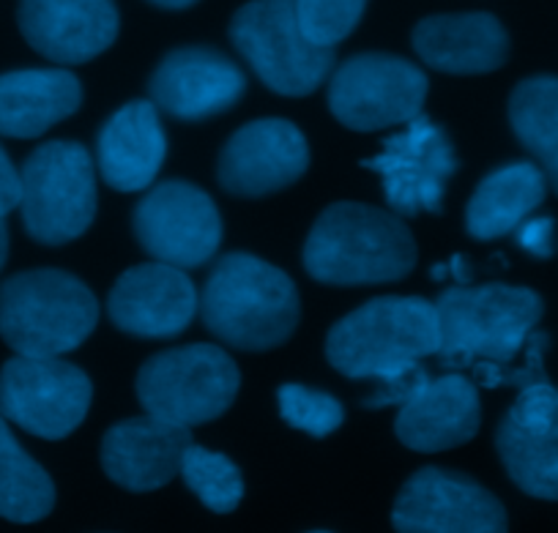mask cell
Listing matches in <instances>:
<instances>
[{"label": "cell", "instance_id": "ffe728a7", "mask_svg": "<svg viewBox=\"0 0 558 533\" xmlns=\"http://www.w3.org/2000/svg\"><path fill=\"white\" fill-rule=\"evenodd\" d=\"M482 424L480 391L465 375L447 373L400 408L395 435L405 449L436 455L465 446L476 438Z\"/></svg>", "mask_w": 558, "mask_h": 533}, {"label": "cell", "instance_id": "ba28073f", "mask_svg": "<svg viewBox=\"0 0 558 533\" xmlns=\"http://www.w3.org/2000/svg\"><path fill=\"white\" fill-rule=\"evenodd\" d=\"M230 41L252 72L279 96H310L335 69V50L318 47L299 25L296 0H252L230 23Z\"/></svg>", "mask_w": 558, "mask_h": 533}, {"label": "cell", "instance_id": "4fadbf2b", "mask_svg": "<svg viewBox=\"0 0 558 533\" xmlns=\"http://www.w3.org/2000/svg\"><path fill=\"white\" fill-rule=\"evenodd\" d=\"M391 528L397 533H509V517L476 479L427 465L397 493Z\"/></svg>", "mask_w": 558, "mask_h": 533}, {"label": "cell", "instance_id": "ac0fdd59", "mask_svg": "<svg viewBox=\"0 0 558 533\" xmlns=\"http://www.w3.org/2000/svg\"><path fill=\"white\" fill-rule=\"evenodd\" d=\"M17 23L39 56L77 66L112 47L118 9L112 0H20Z\"/></svg>", "mask_w": 558, "mask_h": 533}, {"label": "cell", "instance_id": "9a60e30c", "mask_svg": "<svg viewBox=\"0 0 558 533\" xmlns=\"http://www.w3.org/2000/svg\"><path fill=\"white\" fill-rule=\"evenodd\" d=\"M496 451L514 484L539 500H558V386L520 389L496 429Z\"/></svg>", "mask_w": 558, "mask_h": 533}, {"label": "cell", "instance_id": "e575fe53", "mask_svg": "<svg viewBox=\"0 0 558 533\" xmlns=\"http://www.w3.org/2000/svg\"><path fill=\"white\" fill-rule=\"evenodd\" d=\"M154 7H162V9H190L195 7L197 0H151Z\"/></svg>", "mask_w": 558, "mask_h": 533}, {"label": "cell", "instance_id": "8fae6325", "mask_svg": "<svg viewBox=\"0 0 558 533\" xmlns=\"http://www.w3.org/2000/svg\"><path fill=\"white\" fill-rule=\"evenodd\" d=\"M132 230L140 250L165 266L201 268L222 244L219 208L190 181H165L134 206Z\"/></svg>", "mask_w": 558, "mask_h": 533}, {"label": "cell", "instance_id": "f546056e", "mask_svg": "<svg viewBox=\"0 0 558 533\" xmlns=\"http://www.w3.org/2000/svg\"><path fill=\"white\" fill-rule=\"evenodd\" d=\"M430 375L422 364H411V367L400 370V373L389 375V378H380L378 389L369 397H364L362 405L369 408V411H384V408H402L425 389Z\"/></svg>", "mask_w": 558, "mask_h": 533}, {"label": "cell", "instance_id": "f1b7e54d", "mask_svg": "<svg viewBox=\"0 0 558 533\" xmlns=\"http://www.w3.org/2000/svg\"><path fill=\"white\" fill-rule=\"evenodd\" d=\"M367 0H296L299 25L304 36L318 47L335 50L356 31Z\"/></svg>", "mask_w": 558, "mask_h": 533}, {"label": "cell", "instance_id": "d6a6232c", "mask_svg": "<svg viewBox=\"0 0 558 533\" xmlns=\"http://www.w3.org/2000/svg\"><path fill=\"white\" fill-rule=\"evenodd\" d=\"M430 274H433V277H436V279H444V277H447V274H452L454 282H458V284H469V282H471L469 263H465L463 255L452 257V261H447V263H441V266L433 268Z\"/></svg>", "mask_w": 558, "mask_h": 533}, {"label": "cell", "instance_id": "484cf974", "mask_svg": "<svg viewBox=\"0 0 558 533\" xmlns=\"http://www.w3.org/2000/svg\"><path fill=\"white\" fill-rule=\"evenodd\" d=\"M509 123L558 195V77L523 80L509 96Z\"/></svg>", "mask_w": 558, "mask_h": 533}, {"label": "cell", "instance_id": "836d02e7", "mask_svg": "<svg viewBox=\"0 0 558 533\" xmlns=\"http://www.w3.org/2000/svg\"><path fill=\"white\" fill-rule=\"evenodd\" d=\"M7 257H9V228H7V219H0V271L7 266Z\"/></svg>", "mask_w": 558, "mask_h": 533}, {"label": "cell", "instance_id": "7c38bea8", "mask_svg": "<svg viewBox=\"0 0 558 533\" xmlns=\"http://www.w3.org/2000/svg\"><path fill=\"white\" fill-rule=\"evenodd\" d=\"M364 170L380 175L384 197L397 217L441 214L444 197L458 172L452 140L438 123L418 116L400 134L384 143V150L362 161Z\"/></svg>", "mask_w": 558, "mask_h": 533}, {"label": "cell", "instance_id": "d6986e66", "mask_svg": "<svg viewBox=\"0 0 558 533\" xmlns=\"http://www.w3.org/2000/svg\"><path fill=\"white\" fill-rule=\"evenodd\" d=\"M192 446L190 429L154 416L112 424L101 438V468L107 479L129 493H154L181 476V462Z\"/></svg>", "mask_w": 558, "mask_h": 533}, {"label": "cell", "instance_id": "7a4b0ae2", "mask_svg": "<svg viewBox=\"0 0 558 533\" xmlns=\"http://www.w3.org/2000/svg\"><path fill=\"white\" fill-rule=\"evenodd\" d=\"M416 241L397 214L364 203H335L315 219L302 261L331 288L400 282L416 268Z\"/></svg>", "mask_w": 558, "mask_h": 533}, {"label": "cell", "instance_id": "d590c367", "mask_svg": "<svg viewBox=\"0 0 558 533\" xmlns=\"http://www.w3.org/2000/svg\"><path fill=\"white\" fill-rule=\"evenodd\" d=\"M307 533H331V531H307Z\"/></svg>", "mask_w": 558, "mask_h": 533}, {"label": "cell", "instance_id": "2e32d148", "mask_svg": "<svg viewBox=\"0 0 558 533\" xmlns=\"http://www.w3.org/2000/svg\"><path fill=\"white\" fill-rule=\"evenodd\" d=\"M197 310L201 295L186 271L157 261L123 271L107 295L112 326L140 339L179 337Z\"/></svg>", "mask_w": 558, "mask_h": 533}, {"label": "cell", "instance_id": "603a6c76", "mask_svg": "<svg viewBox=\"0 0 558 533\" xmlns=\"http://www.w3.org/2000/svg\"><path fill=\"white\" fill-rule=\"evenodd\" d=\"M83 105V85L66 69H17L0 74V134L34 140Z\"/></svg>", "mask_w": 558, "mask_h": 533}, {"label": "cell", "instance_id": "cb8c5ba5", "mask_svg": "<svg viewBox=\"0 0 558 533\" xmlns=\"http://www.w3.org/2000/svg\"><path fill=\"white\" fill-rule=\"evenodd\" d=\"M547 178L534 161H512L482 178L465 208V230L476 241L514 233L545 203Z\"/></svg>", "mask_w": 558, "mask_h": 533}, {"label": "cell", "instance_id": "83f0119b", "mask_svg": "<svg viewBox=\"0 0 558 533\" xmlns=\"http://www.w3.org/2000/svg\"><path fill=\"white\" fill-rule=\"evenodd\" d=\"M279 416L286 419L293 429L313 435V438H326L337 433L345 422V408L329 391L307 389L302 384H286L277 391Z\"/></svg>", "mask_w": 558, "mask_h": 533}, {"label": "cell", "instance_id": "30bf717a", "mask_svg": "<svg viewBox=\"0 0 558 533\" xmlns=\"http://www.w3.org/2000/svg\"><path fill=\"white\" fill-rule=\"evenodd\" d=\"M90 400V378L63 359L14 355L0 367V416L36 438H69L88 416Z\"/></svg>", "mask_w": 558, "mask_h": 533}, {"label": "cell", "instance_id": "5bb4252c", "mask_svg": "<svg viewBox=\"0 0 558 533\" xmlns=\"http://www.w3.org/2000/svg\"><path fill=\"white\" fill-rule=\"evenodd\" d=\"M310 167L307 137L286 118H260L222 145L217 181L233 197H266L293 186Z\"/></svg>", "mask_w": 558, "mask_h": 533}, {"label": "cell", "instance_id": "1f68e13d", "mask_svg": "<svg viewBox=\"0 0 558 533\" xmlns=\"http://www.w3.org/2000/svg\"><path fill=\"white\" fill-rule=\"evenodd\" d=\"M23 184H20V170L12 165L9 154L0 145V219H7L14 208H20Z\"/></svg>", "mask_w": 558, "mask_h": 533}, {"label": "cell", "instance_id": "44dd1931", "mask_svg": "<svg viewBox=\"0 0 558 533\" xmlns=\"http://www.w3.org/2000/svg\"><path fill=\"white\" fill-rule=\"evenodd\" d=\"M165 156L168 137L154 101H129L99 129L96 167L116 192L148 190L162 170Z\"/></svg>", "mask_w": 558, "mask_h": 533}, {"label": "cell", "instance_id": "6da1fadb", "mask_svg": "<svg viewBox=\"0 0 558 533\" xmlns=\"http://www.w3.org/2000/svg\"><path fill=\"white\" fill-rule=\"evenodd\" d=\"M208 334L246 353L279 348L302 320V299L293 279L250 252H230L214 263L201 293Z\"/></svg>", "mask_w": 558, "mask_h": 533}, {"label": "cell", "instance_id": "8992f818", "mask_svg": "<svg viewBox=\"0 0 558 533\" xmlns=\"http://www.w3.org/2000/svg\"><path fill=\"white\" fill-rule=\"evenodd\" d=\"M239 389L241 373L230 353L208 342L159 350L143 362L134 380L146 416L184 429L225 416Z\"/></svg>", "mask_w": 558, "mask_h": 533}, {"label": "cell", "instance_id": "e0dca14e", "mask_svg": "<svg viewBox=\"0 0 558 533\" xmlns=\"http://www.w3.org/2000/svg\"><path fill=\"white\" fill-rule=\"evenodd\" d=\"M246 77L228 56L211 47H179L168 52L148 80L157 110L179 121H206L239 105Z\"/></svg>", "mask_w": 558, "mask_h": 533}, {"label": "cell", "instance_id": "5b68a950", "mask_svg": "<svg viewBox=\"0 0 558 533\" xmlns=\"http://www.w3.org/2000/svg\"><path fill=\"white\" fill-rule=\"evenodd\" d=\"M441 326L444 362L507 364L529 344L545 315V301L518 284H458L433 301Z\"/></svg>", "mask_w": 558, "mask_h": 533}, {"label": "cell", "instance_id": "277c9868", "mask_svg": "<svg viewBox=\"0 0 558 533\" xmlns=\"http://www.w3.org/2000/svg\"><path fill=\"white\" fill-rule=\"evenodd\" d=\"M99 323L94 290L61 268H31L0 284V339L14 355L61 359Z\"/></svg>", "mask_w": 558, "mask_h": 533}, {"label": "cell", "instance_id": "4dcf8cb0", "mask_svg": "<svg viewBox=\"0 0 558 533\" xmlns=\"http://www.w3.org/2000/svg\"><path fill=\"white\" fill-rule=\"evenodd\" d=\"M514 239H518L520 250L542 257V261L556 255V222H553V217H529L514 230Z\"/></svg>", "mask_w": 558, "mask_h": 533}, {"label": "cell", "instance_id": "7402d4cb", "mask_svg": "<svg viewBox=\"0 0 558 533\" xmlns=\"http://www.w3.org/2000/svg\"><path fill=\"white\" fill-rule=\"evenodd\" d=\"M413 50L444 74L496 72L509 58V34L493 14H438L413 28Z\"/></svg>", "mask_w": 558, "mask_h": 533}, {"label": "cell", "instance_id": "9c48e42d", "mask_svg": "<svg viewBox=\"0 0 558 533\" xmlns=\"http://www.w3.org/2000/svg\"><path fill=\"white\" fill-rule=\"evenodd\" d=\"M425 99L427 74L386 52L348 58L329 83L331 116L353 132L405 126L422 116Z\"/></svg>", "mask_w": 558, "mask_h": 533}, {"label": "cell", "instance_id": "52a82bcc", "mask_svg": "<svg viewBox=\"0 0 558 533\" xmlns=\"http://www.w3.org/2000/svg\"><path fill=\"white\" fill-rule=\"evenodd\" d=\"M20 214L25 233L45 246L77 241L94 225L96 165L85 145L52 140L39 145L20 170Z\"/></svg>", "mask_w": 558, "mask_h": 533}, {"label": "cell", "instance_id": "4316f807", "mask_svg": "<svg viewBox=\"0 0 558 533\" xmlns=\"http://www.w3.org/2000/svg\"><path fill=\"white\" fill-rule=\"evenodd\" d=\"M181 479L214 514H230L244 500V476L230 457L192 444L181 462Z\"/></svg>", "mask_w": 558, "mask_h": 533}, {"label": "cell", "instance_id": "3957f363", "mask_svg": "<svg viewBox=\"0 0 558 533\" xmlns=\"http://www.w3.org/2000/svg\"><path fill=\"white\" fill-rule=\"evenodd\" d=\"M441 350L433 301L380 295L348 312L326 337V359L351 380L389 378Z\"/></svg>", "mask_w": 558, "mask_h": 533}, {"label": "cell", "instance_id": "d4e9b609", "mask_svg": "<svg viewBox=\"0 0 558 533\" xmlns=\"http://www.w3.org/2000/svg\"><path fill=\"white\" fill-rule=\"evenodd\" d=\"M56 509L52 476L23 449L12 427L0 416V517L31 525Z\"/></svg>", "mask_w": 558, "mask_h": 533}]
</instances>
